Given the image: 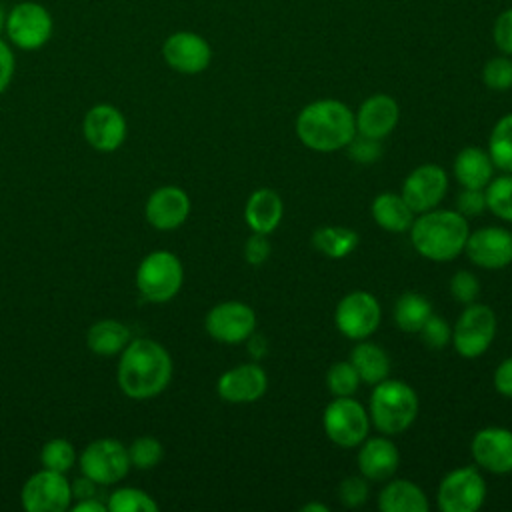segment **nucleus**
<instances>
[{
  "label": "nucleus",
  "mask_w": 512,
  "mask_h": 512,
  "mask_svg": "<svg viewBox=\"0 0 512 512\" xmlns=\"http://www.w3.org/2000/svg\"><path fill=\"white\" fill-rule=\"evenodd\" d=\"M120 354L118 386L126 396L146 400L166 390L172 378V358L160 342L134 338Z\"/></svg>",
  "instance_id": "nucleus-1"
},
{
  "label": "nucleus",
  "mask_w": 512,
  "mask_h": 512,
  "mask_svg": "<svg viewBox=\"0 0 512 512\" xmlns=\"http://www.w3.org/2000/svg\"><path fill=\"white\" fill-rule=\"evenodd\" d=\"M294 128L308 150L338 152L356 136L354 110L336 98L312 100L298 112Z\"/></svg>",
  "instance_id": "nucleus-2"
},
{
  "label": "nucleus",
  "mask_w": 512,
  "mask_h": 512,
  "mask_svg": "<svg viewBox=\"0 0 512 512\" xmlns=\"http://www.w3.org/2000/svg\"><path fill=\"white\" fill-rule=\"evenodd\" d=\"M412 248L430 262H450L464 252L470 224L456 210L432 208L416 214L408 230Z\"/></svg>",
  "instance_id": "nucleus-3"
},
{
  "label": "nucleus",
  "mask_w": 512,
  "mask_h": 512,
  "mask_svg": "<svg viewBox=\"0 0 512 512\" xmlns=\"http://www.w3.org/2000/svg\"><path fill=\"white\" fill-rule=\"evenodd\" d=\"M370 424L386 436H398L406 432L420 410L416 390L400 378H384L372 386L368 400Z\"/></svg>",
  "instance_id": "nucleus-4"
},
{
  "label": "nucleus",
  "mask_w": 512,
  "mask_h": 512,
  "mask_svg": "<svg viewBox=\"0 0 512 512\" xmlns=\"http://www.w3.org/2000/svg\"><path fill=\"white\" fill-rule=\"evenodd\" d=\"M4 34L18 50H40L54 34V18L42 2L22 0L8 8Z\"/></svg>",
  "instance_id": "nucleus-5"
},
{
  "label": "nucleus",
  "mask_w": 512,
  "mask_h": 512,
  "mask_svg": "<svg viewBox=\"0 0 512 512\" xmlns=\"http://www.w3.org/2000/svg\"><path fill=\"white\" fill-rule=\"evenodd\" d=\"M184 282V268L180 258L170 250L150 252L136 270V288L148 302L172 300Z\"/></svg>",
  "instance_id": "nucleus-6"
},
{
  "label": "nucleus",
  "mask_w": 512,
  "mask_h": 512,
  "mask_svg": "<svg viewBox=\"0 0 512 512\" xmlns=\"http://www.w3.org/2000/svg\"><path fill=\"white\" fill-rule=\"evenodd\" d=\"M326 438L340 448H358L372 428L368 410L354 396H334L322 412Z\"/></svg>",
  "instance_id": "nucleus-7"
},
{
  "label": "nucleus",
  "mask_w": 512,
  "mask_h": 512,
  "mask_svg": "<svg viewBox=\"0 0 512 512\" xmlns=\"http://www.w3.org/2000/svg\"><path fill=\"white\" fill-rule=\"evenodd\" d=\"M496 314L488 304L472 302L460 312L456 324L452 326V346L468 360L480 358L494 342L496 336Z\"/></svg>",
  "instance_id": "nucleus-8"
},
{
  "label": "nucleus",
  "mask_w": 512,
  "mask_h": 512,
  "mask_svg": "<svg viewBox=\"0 0 512 512\" xmlns=\"http://www.w3.org/2000/svg\"><path fill=\"white\" fill-rule=\"evenodd\" d=\"M488 486L474 466L450 470L438 484L436 504L442 512H476L486 502Z\"/></svg>",
  "instance_id": "nucleus-9"
},
{
  "label": "nucleus",
  "mask_w": 512,
  "mask_h": 512,
  "mask_svg": "<svg viewBox=\"0 0 512 512\" xmlns=\"http://www.w3.org/2000/svg\"><path fill=\"white\" fill-rule=\"evenodd\" d=\"M382 320L378 298L368 290H352L344 294L334 310V324L338 332L354 342L370 338Z\"/></svg>",
  "instance_id": "nucleus-10"
},
{
  "label": "nucleus",
  "mask_w": 512,
  "mask_h": 512,
  "mask_svg": "<svg viewBox=\"0 0 512 512\" xmlns=\"http://www.w3.org/2000/svg\"><path fill=\"white\" fill-rule=\"evenodd\" d=\"M80 468L98 486L116 484L130 470L128 448L116 438H98L82 450Z\"/></svg>",
  "instance_id": "nucleus-11"
},
{
  "label": "nucleus",
  "mask_w": 512,
  "mask_h": 512,
  "mask_svg": "<svg viewBox=\"0 0 512 512\" xmlns=\"http://www.w3.org/2000/svg\"><path fill=\"white\" fill-rule=\"evenodd\" d=\"M204 328L220 344H240L256 332V312L246 302L224 300L208 310Z\"/></svg>",
  "instance_id": "nucleus-12"
},
{
  "label": "nucleus",
  "mask_w": 512,
  "mask_h": 512,
  "mask_svg": "<svg viewBox=\"0 0 512 512\" xmlns=\"http://www.w3.org/2000/svg\"><path fill=\"white\" fill-rule=\"evenodd\" d=\"M162 58L178 74L194 76L204 72L212 62L210 42L192 30H176L162 42Z\"/></svg>",
  "instance_id": "nucleus-13"
},
{
  "label": "nucleus",
  "mask_w": 512,
  "mask_h": 512,
  "mask_svg": "<svg viewBox=\"0 0 512 512\" xmlns=\"http://www.w3.org/2000/svg\"><path fill=\"white\" fill-rule=\"evenodd\" d=\"M20 500L28 512H64L70 508L72 488L62 472L42 468L24 482Z\"/></svg>",
  "instance_id": "nucleus-14"
},
{
  "label": "nucleus",
  "mask_w": 512,
  "mask_h": 512,
  "mask_svg": "<svg viewBox=\"0 0 512 512\" xmlns=\"http://www.w3.org/2000/svg\"><path fill=\"white\" fill-rule=\"evenodd\" d=\"M450 180L442 166L438 164H420L416 166L402 182L400 194L408 202L414 214L428 212L438 208L448 192Z\"/></svg>",
  "instance_id": "nucleus-15"
},
{
  "label": "nucleus",
  "mask_w": 512,
  "mask_h": 512,
  "mask_svg": "<svg viewBox=\"0 0 512 512\" xmlns=\"http://www.w3.org/2000/svg\"><path fill=\"white\" fill-rule=\"evenodd\" d=\"M466 258L484 270H502L512 264V232L504 226H482L470 230Z\"/></svg>",
  "instance_id": "nucleus-16"
},
{
  "label": "nucleus",
  "mask_w": 512,
  "mask_h": 512,
  "mask_svg": "<svg viewBox=\"0 0 512 512\" xmlns=\"http://www.w3.org/2000/svg\"><path fill=\"white\" fill-rule=\"evenodd\" d=\"M470 454L478 468L490 474L512 472V430L504 426H486L472 436Z\"/></svg>",
  "instance_id": "nucleus-17"
},
{
  "label": "nucleus",
  "mask_w": 512,
  "mask_h": 512,
  "mask_svg": "<svg viewBox=\"0 0 512 512\" xmlns=\"http://www.w3.org/2000/svg\"><path fill=\"white\" fill-rule=\"evenodd\" d=\"M84 138L98 152H114L126 138V118L112 104L92 106L82 122Z\"/></svg>",
  "instance_id": "nucleus-18"
},
{
  "label": "nucleus",
  "mask_w": 512,
  "mask_h": 512,
  "mask_svg": "<svg viewBox=\"0 0 512 512\" xmlns=\"http://www.w3.org/2000/svg\"><path fill=\"white\" fill-rule=\"evenodd\" d=\"M268 390V376L258 362H244L226 370L218 382L216 392L230 404H252Z\"/></svg>",
  "instance_id": "nucleus-19"
},
{
  "label": "nucleus",
  "mask_w": 512,
  "mask_h": 512,
  "mask_svg": "<svg viewBox=\"0 0 512 512\" xmlns=\"http://www.w3.org/2000/svg\"><path fill=\"white\" fill-rule=\"evenodd\" d=\"M400 120V106L398 102L384 92L370 94L364 98L354 112V122H356V134L384 140L392 130L396 128Z\"/></svg>",
  "instance_id": "nucleus-20"
},
{
  "label": "nucleus",
  "mask_w": 512,
  "mask_h": 512,
  "mask_svg": "<svg viewBox=\"0 0 512 512\" xmlns=\"http://www.w3.org/2000/svg\"><path fill=\"white\" fill-rule=\"evenodd\" d=\"M144 214L152 228L162 232L176 230L190 214V198L180 186L156 188L146 200Z\"/></svg>",
  "instance_id": "nucleus-21"
},
{
  "label": "nucleus",
  "mask_w": 512,
  "mask_h": 512,
  "mask_svg": "<svg viewBox=\"0 0 512 512\" xmlns=\"http://www.w3.org/2000/svg\"><path fill=\"white\" fill-rule=\"evenodd\" d=\"M356 462H358V472L366 480L384 484L396 474L400 466V452L392 442V436L380 434L374 438H366L360 444Z\"/></svg>",
  "instance_id": "nucleus-22"
},
{
  "label": "nucleus",
  "mask_w": 512,
  "mask_h": 512,
  "mask_svg": "<svg viewBox=\"0 0 512 512\" xmlns=\"http://www.w3.org/2000/svg\"><path fill=\"white\" fill-rule=\"evenodd\" d=\"M284 216V202L272 188L254 190L244 206V220L252 232L272 234Z\"/></svg>",
  "instance_id": "nucleus-23"
},
{
  "label": "nucleus",
  "mask_w": 512,
  "mask_h": 512,
  "mask_svg": "<svg viewBox=\"0 0 512 512\" xmlns=\"http://www.w3.org/2000/svg\"><path fill=\"white\" fill-rule=\"evenodd\" d=\"M378 508L382 512H428L430 502L416 482L392 476L378 494Z\"/></svg>",
  "instance_id": "nucleus-24"
},
{
  "label": "nucleus",
  "mask_w": 512,
  "mask_h": 512,
  "mask_svg": "<svg viewBox=\"0 0 512 512\" xmlns=\"http://www.w3.org/2000/svg\"><path fill=\"white\" fill-rule=\"evenodd\" d=\"M496 166L488 150L478 146L462 148L452 164V174L462 188H486L494 178Z\"/></svg>",
  "instance_id": "nucleus-25"
},
{
  "label": "nucleus",
  "mask_w": 512,
  "mask_h": 512,
  "mask_svg": "<svg viewBox=\"0 0 512 512\" xmlns=\"http://www.w3.org/2000/svg\"><path fill=\"white\" fill-rule=\"evenodd\" d=\"M370 214L374 222L392 234L408 232L414 222V212L400 192H380L370 206Z\"/></svg>",
  "instance_id": "nucleus-26"
},
{
  "label": "nucleus",
  "mask_w": 512,
  "mask_h": 512,
  "mask_svg": "<svg viewBox=\"0 0 512 512\" xmlns=\"http://www.w3.org/2000/svg\"><path fill=\"white\" fill-rule=\"evenodd\" d=\"M350 364L358 372L360 382L370 386L388 378L392 366L388 352L380 344L370 342L368 338L356 342V346L350 352Z\"/></svg>",
  "instance_id": "nucleus-27"
},
{
  "label": "nucleus",
  "mask_w": 512,
  "mask_h": 512,
  "mask_svg": "<svg viewBox=\"0 0 512 512\" xmlns=\"http://www.w3.org/2000/svg\"><path fill=\"white\" fill-rule=\"evenodd\" d=\"M310 244L322 256L330 260H342L358 248L360 236L348 226H320L310 236Z\"/></svg>",
  "instance_id": "nucleus-28"
},
{
  "label": "nucleus",
  "mask_w": 512,
  "mask_h": 512,
  "mask_svg": "<svg viewBox=\"0 0 512 512\" xmlns=\"http://www.w3.org/2000/svg\"><path fill=\"white\" fill-rule=\"evenodd\" d=\"M130 342V328L118 320H98L88 328L86 344L98 356L120 354Z\"/></svg>",
  "instance_id": "nucleus-29"
},
{
  "label": "nucleus",
  "mask_w": 512,
  "mask_h": 512,
  "mask_svg": "<svg viewBox=\"0 0 512 512\" xmlns=\"http://www.w3.org/2000/svg\"><path fill=\"white\" fill-rule=\"evenodd\" d=\"M432 312V304L426 296L418 292H404L394 304V322L402 332L418 334Z\"/></svg>",
  "instance_id": "nucleus-30"
},
{
  "label": "nucleus",
  "mask_w": 512,
  "mask_h": 512,
  "mask_svg": "<svg viewBox=\"0 0 512 512\" xmlns=\"http://www.w3.org/2000/svg\"><path fill=\"white\" fill-rule=\"evenodd\" d=\"M488 154L500 172L512 174V112L500 116L488 136Z\"/></svg>",
  "instance_id": "nucleus-31"
},
{
  "label": "nucleus",
  "mask_w": 512,
  "mask_h": 512,
  "mask_svg": "<svg viewBox=\"0 0 512 512\" xmlns=\"http://www.w3.org/2000/svg\"><path fill=\"white\" fill-rule=\"evenodd\" d=\"M486 208L500 220L512 222V174L502 172L494 176L484 188Z\"/></svg>",
  "instance_id": "nucleus-32"
},
{
  "label": "nucleus",
  "mask_w": 512,
  "mask_h": 512,
  "mask_svg": "<svg viewBox=\"0 0 512 512\" xmlns=\"http://www.w3.org/2000/svg\"><path fill=\"white\" fill-rule=\"evenodd\" d=\"M108 510L112 512H156L154 498L138 488H118L108 498Z\"/></svg>",
  "instance_id": "nucleus-33"
},
{
  "label": "nucleus",
  "mask_w": 512,
  "mask_h": 512,
  "mask_svg": "<svg viewBox=\"0 0 512 512\" xmlns=\"http://www.w3.org/2000/svg\"><path fill=\"white\" fill-rule=\"evenodd\" d=\"M360 386V376L350 360L334 362L326 372V388L332 396H354Z\"/></svg>",
  "instance_id": "nucleus-34"
},
{
  "label": "nucleus",
  "mask_w": 512,
  "mask_h": 512,
  "mask_svg": "<svg viewBox=\"0 0 512 512\" xmlns=\"http://www.w3.org/2000/svg\"><path fill=\"white\" fill-rule=\"evenodd\" d=\"M482 84L494 92H506L512 88V56L498 54L484 62L480 72Z\"/></svg>",
  "instance_id": "nucleus-35"
},
{
  "label": "nucleus",
  "mask_w": 512,
  "mask_h": 512,
  "mask_svg": "<svg viewBox=\"0 0 512 512\" xmlns=\"http://www.w3.org/2000/svg\"><path fill=\"white\" fill-rule=\"evenodd\" d=\"M40 462L44 468L54 472H68L76 462L74 446L64 438L48 440L40 450Z\"/></svg>",
  "instance_id": "nucleus-36"
},
{
  "label": "nucleus",
  "mask_w": 512,
  "mask_h": 512,
  "mask_svg": "<svg viewBox=\"0 0 512 512\" xmlns=\"http://www.w3.org/2000/svg\"><path fill=\"white\" fill-rule=\"evenodd\" d=\"M162 456H164V448L160 440H156L154 436H140L128 448L130 466L138 470L154 468L162 460Z\"/></svg>",
  "instance_id": "nucleus-37"
},
{
  "label": "nucleus",
  "mask_w": 512,
  "mask_h": 512,
  "mask_svg": "<svg viewBox=\"0 0 512 512\" xmlns=\"http://www.w3.org/2000/svg\"><path fill=\"white\" fill-rule=\"evenodd\" d=\"M420 340L434 350H442L452 342V326L448 320L440 314H430V318L424 322V326L418 330Z\"/></svg>",
  "instance_id": "nucleus-38"
},
{
  "label": "nucleus",
  "mask_w": 512,
  "mask_h": 512,
  "mask_svg": "<svg viewBox=\"0 0 512 512\" xmlns=\"http://www.w3.org/2000/svg\"><path fill=\"white\" fill-rule=\"evenodd\" d=\"M448 290H450V296L458 304L466 306V304H472V302L478 300V296H480V280L470 270H458V272L452 274Z\"/></svg>",
  "instance_id": "nucleus-39"
},
{
  "label": "nucleus",
  "mask_w": 512,
  "mask_h": 512,
  "mask_svg": "<svg viewBox=\"0 0 512 512\" xmlns=\"http://www.w3.org/2000/svg\"><path fill=\"white\" fill-rule=\"evenodd\" d=\"M368 496H370V480H366L362 474L348 476L338 484V500L346 508L364 506Z\"/></svg>",
  "instance_id": "nucleus-40"
},
{
  "label": "nucleus",
  "mask_w": 512,
  "mask_h": 512,
  "mask_svg": "<svg viewBox=\"0 0 512 512\" xmlns=\"http://www.w3.org/2000/svg\"><path fill=\"white\" fill-rule=\"evenodd\" d=\"M346 150L356 164H374L382 156V140L356 134L346 146Z\"/></svg>",
  "instance_id": "nucleus-41"
},
{
  "label": "nucleus",
  "mask_w": 512,
  "mask_h": 512,
  "mask_svg": "<svg viewBox=\"0 0 512 512\" xmlns=\"http://www.w3.org/2000/svg\"><path fill=\"white\" fill-rule=\"evenodd\" d=\"M456 212H460L464 218H476L484 214L486 208V194L482 188H462L456 196Z\"/></svg>",
  "instance_id": "nucleus-42"
},
{
  "label": "nucleus",
  "mask_w": 512,
  "mask_h": 512,
  "mask_svg": "<svg viewBox=\"0 0 512 512\" xmlns=\"http://www.w3.org/2000/svg\"><path fill=\"white\" fill-rule=\"evenodd\" d=\"M492 40L500 54L512 56V6L496 16L492 24Z\"/></svg>",
  "instance_id": "nucleus-43"
},
{
  "label": "nucleus",
  "mask_w": 512,
  "mask_h": 512,
  "mask_svg": "<svg viewBox=\"0 0 512 512\" xmlns=\"http://www.w3.org/2000/svg\"><path fill=\"white\" fill-rule=\"evenodd\" d=\"M270 254H272V246L268 236L252 232V236L244 244V260L250 266H260L270 258Z\"/></svg>",
  "instance_id": "nucleus-44"
},
{
  "label": "nucleus",
  "mask_w": 512,
  "mask_h": 512,
  "mask_svg": "<svg viewBox=\"0 0 512 512\" xmlns=\"http://www.w3.org/2000/svg\"><path fill=\"white\" fill-rule=\"evenodd\" d=\"M14 70H16V58H14L12 44L0 36V96L10 86L14 78Z\"/></svg>",
  "instance_id": "nucleus-45"
},
{
  "label": "nucleus",
  "mask_w": 512,
  "mask_h": 512,
  "mask_svg": "<svg viewBox=\"0 0 512 512\" xmlns=\"http://www.w3.org/2000/svg\"><path fill=\"white\" fill-rule=\"evenodd\" d=\"M492 382H494V388L500 396L504 398H512V356L504 358L496 370H494V376H492Z\"/></svg>",
  "instance_id": "nucleus-46"
},
{
  "label": "nucleus",
  "mask_w": 512,
  "mask_h": 512,
  "mask_svg": "<svg viewBox=\"0 0 512 512\" xmlns=\"http://www.w3.org/2000/svg\"><path fill=\"white\" fill-rule=\"evenodd\" d=\"M96 482L94 480H90L88 476H82V478H78L74 484H70V488H72V498H92L94 496V490H96Z\"/></svg>",
  "instance_id": "nucleus-47"
},
{
  "label": "nucleus",
  "mask_w": 512,
  "mask_h": 512,
  "mask_svg": "<svg viewBox=\"0 0 512 512\" xmlns=\"http://www.w3.org/2000/svg\"><path fill=\"white\" fill-rule=\"evenodd\" d=\"M246 346H248V352L252 354L254 360H260L266 356V350H268V344H266V338L262 334H256L252 332L246 340Z\"/></svg>",
  "instance_id": "nucleus-48"
},
{
  "label": "nucleus",
  "mask_w": 512,
  "mask_h": 512,
  "mask_svg": "<svg viewBox=\"0 0 512 512\" xmlns=\"http://www.w3.org/2000/svg\"><path fill=\"white\" fill-rule=\"evenodd\" d=\"M72 510L74 512H106L108 506L92 496V498H82L78 504L72 506Z\"/></svg>",
  "instance_id": "nucleus-49"
},
{
  "label": "nucleus",
  "mask_w": 512,
  "mask_h": 512,
  "mask_svg": "<svg viewBox=\"0 0 512 512\" xmlns=\"http://www.w3.org/2000/svg\"><path fill=\"white\" fill-rule=\"evenodd\" d=\"M300 512H330V506L322 502H306L304 506H300Z\"/></svg>",
  "instance_id": "nucleus-50"
},
{
  "label": "nucleus",
  "mask_w": 512,
  "mask_h": 512,
  "mask_svg": "<svg viewBox=\"0 0 512 512\" xmlns=\"http://www.w3.org/2000/svg\"><path fill=\"white\" fill-rule=\"evenodd\" d=\"M6 12L8 10H4V6L0 4V36L4 34V26H6Z\"/></svg>",
  "instance_id": "nucleus-51"
}]
</instances>
